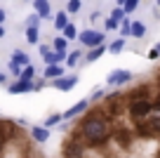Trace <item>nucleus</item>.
I'll use <instances>...</instances> for the list:
<instances>
[{"label": "nucleus", "mask_w": 160, "mask_h": 158, "mask_svg": "<svg viewBox=\"0 0 160 158\" xmlns=\"http://www.w3.org/2000/svg\"><path fill=\"white\" fill-rule=\"evenodd\" d=\"M64 158H82V146H80V139H68L64 142V149H61Z\"/></svg>", "instance_id": "nucleus-8"}, {"label": "nucleus", "mask_w": 160, "mask_h": 158, "mask_svg": "<svg viewBox=\"0 0 160 158\" xmlns=\"http://www.w3.org/2000/svg\"><path fill=\"white\" fill-rule=\"evenodd\" d=\"M118 31H120V35H122V38H127V35H130V31H132V19H130V17H125V19L120 21Z\"/></svg>", "instance_id": "nucleus-22"}, {"label": "nucleus", "mask_w": 160, "mask_h": 158, "mask_svg": "<svg viewBox=\"0 0 160 158\" xmlns=\"http://www.w3.org/2000/svg\"><path fill=\"white\" fill-rule=\"evenodd\" d=\"M78 78L80 76H75V73H68V76H59V78H54L52 80V87L54 90H61V92H71V90L78 85Z\"/></svg>", "instance_id": "nucleus-6"}, {"label": "nucleus", "mask_w": 160, "mask_h": 158, "mask_svg": "<svg viewBox=\"0 0 160 158\" xmlns=\"http://www.w3.org/2000/svg\"><path fill=\"white\" fill-rule=\"evenodd\" d=\"M38 40H40V29L38 26H26V43L38 45Z\"/></svg>", "instance_id": "nucleus-15"}, {"label": "nucleus", "mask_w": 160, "mask_h": 158, "mask_svg": "<svg viewBox=\"0 0 160 158\" xmlns=\"http://www.w3.org/2000/svg\"><path fill=\"white\" fill-rule=\"evenodd\" d=\"M80 50H73V52H68V57H66V61H64V66H68V69H73V66H78V61H80Z\"/></svg>", "instance_id": "nucleus-20"}, {"label": "nucleus", "mask_w": 160, "mask_h": 158, "mask_svg": "<svg viewBox=\"0 0 160 158\" xmlns=\"http://www.w3.org/2000/svg\"><path fill=\"white\" fill-rule=\"evenodd\" d=\"M64 64H50L45 71H42V78H59V76H64Z\"/></svg>", "instance_id": "nucleus-12"}, {"label": "nucleus", "mask_w": 160, "mask_h": 158, "mask_svg": "<svg viewBox=\"0 0 160 158\" xmlns=\"http://www.w3.org/2000/svg\"><path fill=\"white\" fill-rule=\"evenodd\" d=\"M155 50H158V52H160V43H158V45H155Z\"/></svg>", "instance_id": "nucleus-39"}, {"label": "nucleus", "mask_w": 160, "mask_h": 158, "mask_svg": "<svg viewBox=\"0 0 160 158\" xmlns=\"http://www.w3.org/2000/svg\"><path fill=\"white\" fill-rule=\"evenodd\" d=\"M125 45H127V43H125V38L120 35L118 40H113V43H108V45H106V50H108L111 55H120V52L125 50Z\"/></svg>", "instance_id": "nucleus-13"}, {"label": "nucleus", "mask_w": 160, "mask_h": 158, "mask_svg": "<svg viewBox=\"0 0 160 158\" xmlns=\"http://www.w3.org/2000/svg\"><path fill=\"white\" fill-rule=\"evenodd\" d=\"M19 78H24V80H33L35 78V69H33V66H24V69H21V76H19Z\"/></svg>", "instance_id": "nucleus-29"}, {"label": "nucleus", "mask_w": 160, "mask_h": 158, "mask_svg": "<svg viewBox=\"0 0 160 158\" xmlns=\"http://www.w3.org/2000/svg\"><path fill=\"white\" fill-rule=\"evenodd\" d=\"M33 12H38L42 19H50V17H52V5H50V0H33Z\"/></svg>", "instance_id": "nucleus-9"}, {"label": "nucleus", "mask_w": 160, "mask_h": 158, "mask_svg": "<svg viewBox=\"0 0 160 158\" xmlns=\"http://www.w3.org/2000/svg\"><path fill=\"white\" fill-rule=\"evenodd\" d=\"M132 78H134L132 71H127V69H113L108 76H106V85H108V87H120V85H127Z\"/></svg>", "instance_id": "nucleus-4"}, {"label": "nucleus", "mask_w": 160, "mask_h": 158, "mask_svg": "<svg viewBox=\"0 0 160 158\" xmlns=\"http://www.w3.org/2000/svg\"><path fill=\"white\" fill-rule=\"evenodd\" d=\"M61 35H64L66 40H75V38H78V29H75V24H71V21H68V24L61 29Z\"/></svg>", "instance_id": "nucleus-18"}, {"label": "nucleus", "mask_w": 160, "mask_h": 158, "mask_svg": "<svg viewBox=\"0 0 160 158\" xmlns=\"http://www.w3.org/2000/svg\"><path fill=\"white\" fill-rule=\"evenodd\" d=\"M0 85H7V73H2V71H0Z\"/></svg>", "instance_id": "nucleus-35"}, {"label": "nucleus", "mask_w": 160, "mask_h": 158, "mask_svg": "<svg viewBox=\"0 0 160 158\" xmlns=\"http://www.w3.org/2000/svg\"><path fill=\"white\" fill-rule=\"evenodd\" d=\"M106 52H108V50H106V43L97 45V47H90V50H87V55H85V61H90V64H92V61H99Z\"/></svg>", "instance_id": "nucleus-10"}, {"label": "nucleus", "mask_w": 160, "mask_h": 158, "mask_svg": "<svg viewBox=\"0 0 160 158\" xmlns=\"http://www.w3.org/2000/svg\"><path fill=\"white\" fill-rule=\"evenodd\" d=\"M115 139H118L122 146H130V142H132V132H127V130H118V132H115Z\"/></svg>", "instance_id": "nucleus-21"}, {"label": "nucleus", "mask_w": 160, "mask_h": 158, "mask_svg": "<svg viewBox=\"0 0 160 158\" xmlns=\"http://www.w3.org/2000/svg\"><path fill=\"white\" fill-rule=\"evenodd\" d=\"M148 59H153V61H155V59H160V52H158L155 47H153V50L148 52Z\"/></svg>", "instance_id": "nucleus-33"}, {"label": "nucleus", "mask_w": 160, "mask_h": 158, "mask_svg": "<svg viewBox=\"0 0 160 158\" xmlns=\"http://www.w3.org/2000/svg\"><path fill=\"white\" fill-rule=\"evenodd\" d=\"M115 3H118V5H120V7H122V3H125V0H115Z\"/></svg>", "instance_id": "nucleus-38"}, {"label": "nucleus", "mask_w": 160, "mask_h": 158, "mask_svg": "<svg viewBox=\"0 0 160 158\" xmlns=\"http://www.w3.org/2000/svg\"><path fill=\"white\" fill-rule=\"evenodd\" d=\"M97 19H99V12L94 10V12H92V14H90V21H97Z\"/></svg>", "instance_id": "nucleus-36"}, {"label": "nucleus", "mask_w": 160, "mask_h": 158, "mask_svg": "<svg viewBox=\"0 0 160 158\" xmlns=\"http://www.w3.org/2000/svg\"><path fill=\"white\" fill-rule=\"evenodd\" d=\"M144 120H146V125L151 128L153 134H160V113L158 116H148V118H144Z\"/></svg>", "instance_id": "nucleus-19"}, {"label": "nucleus", "mask_w": 160, "mask_h": 158, "mask_svg": "<svg viewBox=\"0 0 160 158\" xmlns=\"http://www.w3.org/2000/svg\"><path fill=\"white\" fill-rule=\"evenodd\" d=\"M111 17H113V19H118V21H122V19H125V10H122V7H120V5H115L113 7V10H111Z\"/></svg>", "instance_id": "nucleus-31"}, {"label": "nucleus", "mask_w": 160, "mask_h": 158, "mask_svg": "<svg viewBox=\"0 0 160 158\" xmlns=\"http://www.w3.org/2000/svg\"><path fill=\"white\" fill-rule=\"evenodd\" d=\"M87 109H90V99H80L73 106H68L66 111H61V120H73V118H78V116H82Z\"/></svg>", "instance_id": "nucleus-5"}, {"label": "nucleus", "mask_w": 160, "mask_h": 158, "mask_svg": "<svg viewBox=\"0 0 160 158\" xmlns=\"http://www.w3.org/2000/svg\"><path fill=\"white\" fill-rule=\"evenodd\" d=\"M80 7H82V0H68V3H66V12H68V14H78Z\"/></svg>", "instance_id": "nucleus-23"}, {"label": "nucleus", "mask_w": 160, "mask_h": 158, "mask_svg": "<svg viewBox=\"0 0 160 158\" xmlns=\"http://www.w3.org/2000/svg\"><path fill=\"white\" fill-rule=\"evenodd\" d=\"M5 21H7V12L0 7V24H5Z\"/></svg>", "instance_id": "nucleus-34"}, {"label": "nucleus", "mask_w": 160, "mask_h": 158, "mask_svg": "<svg viewBox=\"0 0 160 158\" xmlns=\"http://www.w3.org/2000/svg\"><path fill=\"white\" fill-rule=\"evenodd\" d=\"M68 47V40L64 38V35H57L54 40H52V50H66Z\"/></svg>", "instance_id": "nucleus-26"}, {"label": "nucleus", "mask_w": 160, "mask_h": 158, "mask_svg": "<svg viewBox=\"0 0 160 158\" xmlns=\"http://www.w3.org/2000/svg\"><path fill=\"white\" fill-rule=\"evenodd\" d=\"M153 113V102H148V99H132V104H130V116L134 120H144V118H148V116Z\"/></svg>", "instance_id": "nucleus-2"}, {"label": "nucleus", "mask_w": 160, "mask_h": 158, "mask_svg": "<svg viewBox=\"0 0 160 158\" xmlns=\"http://www.w3.org/2000/svg\"><path fill=\"white\" fill-rule=\"evenodd\" d=\"M130 35H132V38H137V40L144 38V35H146V26L141 24V21H134V19H132V31H130Z\"/></svg>", "instance_id": "nucleus-17"}, {"label": "nucleus", "mask_w": 160, "mask_h": 158, "mask_svg": "<svg viewBox=\"0 0 160 158\" xmlns=\"http://www.w3.org/2000/svg\"><path fill=\"white\" fill-rule=\"evenodd\" d=\"M78 40L80 45H85L87 50L90 47H97V45L106 43V31H92V29H85L78 33Z\"/></svg>", "instance_id": "nucleus-3"}, {"label": "nucleus", "mask_w": 160, "mask_h": 158, "mask_svg": "<svg viewBox=\"0 0 160 158\" xmlns=\"http://www.w3.org/2000/svg\"><path fill=\"white\" fill-rule=\"evenodd\" d=\"M31 137H33L35 142L45 144L47 139H50V128H45V125H33V128H31Z\"/></svg>", "instance_id": "nucleus-11"}, {"label": "nucleus", "mask_w": 160, "mask_h": 158, "mask_svg": "<svg viewBox=\"0 0 160 158\" xmlns=\"http://www.w3.org/2000/svg\"><path fill=\"white\" fill-rule=\"evenodd\" d=\"M104 97H106V90H104V87H94V90H92V94H90V104L101 102Z\"/></svg>", "instance_id": "nucleus-24"}, {"label": "nucleus", "mask_w": 160, "mask_h": 158, "mask_svg": "<svg viewBox=\"0 0 160 158\" xmlns=\"http://www.w3.org/2000/svg\"><path fill=\"white\" fill-rule=\"evenodd\" d=\"M0 38H5V24H0Z\"/></svg>", "instance_id": "nucleus-37"}, {"label": "nucleus", "mask_w": 160, "mask_h": 158, "mask_svg": "<svg viewBox=\"0 0 160 158\" xmlns=\"http://www.w3.org/2000/svg\"><path fill=\"white\" fill-rule=\"evenodd\" d=\"M7 71H10V73L14 76V78H19V76H21V66L17 64V61H12V59L7 61Z\"/></svg>", "instance_id": "nucleus-30"}, {"label": "nucleus", "mask_w": 160, "mask_h": 158, "mask_svg": "<svg viewBox=\"0 0 160 158\" xmlns=\"http://www.w3.org/2000/svg\"><path fill=\"white\" fill-rule=\"evenodd\" d=\"M10 94H24V92H35V83L33 80H24V78H17L14 83H7L5 85Z\"/></svg>", "instance_id": "nucleus-7"}, {"label": "nucleus", "mask_w": 160, "mask_h": 158, "mask_svg": "<svg viewBox=\"0 0 160 158\" xmlns=\"http://www.w3.org/2000/svg\"><path fill=\"white\" fill-rule=\"evenodd\" d=\"M40 21H42V17H40L38 12H33V14L26 17V26H38V29H40Z\"/></svg>", "instance_id": "nucleus-28"}, {"label": "nucleus", "mask_w": 160, "mask_h": 158, "mask_svg": "<svg viewBox=\"0 0 160 158\" xmlns=\"http://www.w3.org/2000/svg\"><path fill=\"white\" fill-rule=\"evenodd\" d=\"M118 26H120V21L113 19V17H108V19L104 21V29H106V31H118Z\"/></svg>", "instance_id": "nucleus-32"}, {"label": "nucleus", "mask_w": 160, "mask_h": 158, "mask_svg": "<svg viewBox=\"0 0 160 158\" xmlns=\"http://www.w3.org/2000/svg\"><path fill=\"white\" fill-rule=\"evenodd\" d=\"M66 24H68V12H66V10L57 12V14H54V29L61 33V29H64Z\"/></svg>", "instance_id": "nucleus-16"}, {"label": "nucleus", "mask_w": 160, "mask_h": 158, "mask_svg": "<svg viewBox=\"0 0 160 158\" xmlns=\"http://www.w3.org/2000/svg\"><path fill=\"white\" fill-rule=\"evenodd\" d=\"M78 132H80V137L85 139L90 146H99V144H104L106 139L111 137L108 123H106V118L99 113V111H97V113L85 116L82 123H80V128H78Z\"/></svg>", "instance_id": "nucleus-1"}, {"label": "nucleus", "mask_w": 160, "mask_h": 158, "mask_svg": "<svg viewBox=\"0 0 160 158\" xmlns=\"http://www.w3.org/2000/svg\"><path fill=\"white\" fill-rule=\"evenodd\" d=\"M139 3H141V0H125V3H122V10H125V14L130 17L132 12H134L137 7H139Z\"/></svg>", "instance_id": "nucleus-25"}, {"label": "nucleus", "mask_w": 160, "mask_h": 158, "mask_svg": "<svg viewBox=\"0 0 160 158\" xmlns=\"http://www.w3.org/2000/svg\"><path fill=\"white\" fill-rule=\"evenodd\" d=\"M12 61H17V64L24 69V66L31 64V57L26 55V52H21V50H14V52H12Z\"/></svg>", "instance_id": "nucleus-14"}, {"label": "nucleus", "mask_w": 160, "mask_h": 158, "mask_svg": "<svg viewBox=\"0 0 160 158\" xmlns=\"http://www.w3.org/2000/svg\"><path fill=\"white\" fill-rule=\"evenodd\" d=\"M24 3H33V0H24Z\"/></svg>", "instance_id": "nucleus-41"}, {"label": "nucleus", "mask_w": 160, "mask_h": 158, "mask_svg": "<svg viewBox=\"0 0 160 158\" xmlns=\"http://www.w3.org/2000/svg\"><path fill=\"white\" fill-rule=\"evenodd\" d=\"M61 123V113H52V116H47V120L42 125H45V128H54V125H59Z\"/></svg>", "instance_id": "nucleus-27"}, {"label": "nucleus", "mask_w": 160, "mask_h": 158, "mask_svg": "<svg viewBox=\"0 0 160 158\" xmlns=\"http://www.w3.org/2000/svg\"><path fill=\"white\" fill-rule=\"evenodd\" d=\"M155 5H158V7H160V0H155Z\"/></svg>", "instance_id": "nucleus-40"}]
</instances>
